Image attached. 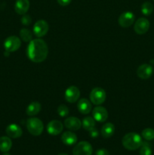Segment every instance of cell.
Masks as SVG:
<instances>
[{
	"instance_id": "6da1fadb",
	"label": "cell",
	"mask_w": 154,
	"mask_h": 155,
	"mask_svg": "<svg viewBox=\"0 0 154 155\" xmlns=\"http://www.w3.org/2000/svg\"><path fill=\"white\" fill-rule=\"evenodd\" d=\"M27 53L30 61L35 63H40L44 61L48 56V45L42 39H32L27 46Z\"/></svg>"
},
{
	"instance_id": "7a4b0ae2",
	"label": "cell",
	"mask_w": 154,
	"mask_h": 155,
	"mask_svg": "<svg viewBox=\"0 0 154 155\" xmlns=\"http://www.w3.org/2000/svg\"><path fill=\"white\" fill-rule=\"evenodd\" d=\"M122 145L129 151H134L140 148L143 141L141 136L136 133H128L122 138Z\"/></svg>"
},
{
	"instance_id": "3957f363",
	"label": "cell",
	"mask_w": 154,
	"mask_h": 155,
	"mask_svg": "<svg viewBox=\"0 0 154 155\" xmlns=\"http://www.w3.org/2000/svg\"><path fill=\"white\" fill-rule=\"evenodd\" d=\"M27 128L29 133L35 136H40L44 130L43 123L39 118H30L27 121Z\"/></svg>"
},
{
	"instance_id": "277c9868",
	"label": "cell",
	"mask_w": 154,
	"mask_h": 155,
	"mask_svg": "<svg viewBox=\"0 0 154 155\" xmlns=\"http://www.w3.org/2000/svg\"><path fill=\"white\" fill-rule=\"evenodd\" d=\"M107 94L104 89L100 87L94 88L90 93V101L95 105H100L105 101Z\"/></svg>"
},
{
	"instance_id": "5b68a950",
	"label": "cell",
	"mask_w": 154,
	"mask_h": 155,
	"mask_svg": "<svg viewBox=\"0 0 154 155\" xmlns=\"http://www.w3.org/2000/svg\"><path fill=\"white\" fill-rule=\"evenodd\" d=\"M92 152L93 148L91 145L85 141L79 142L72 150L73 155H91Z\"/></svg>"
},
{
	"instance_id": "8992f818",
	"label": "cell",
	"mask_w": 154,
	"mask_h": 155,
	"mask_svg": "<svg viewBox=\"0 0 154 155\" xmlns=\"http://www.w3.org/2000/svg\"><path fill=\"white\" fill-rule=\"evenodd\" d=\"M21 45V41L18 36H8L4 42V48L8 52H13L19 49Z\"/></svg>"
},
{
	"instance_id": "52a82bcc",
	"label": "cell",
	"mask_w": 154,
	"mask_h": 155,
	"mask_svg": "<svg viewBox=\"0 0 154 155\" xmlns=\"http://www.w3.org/2000/svg\"><path fill=\"white\" fill-rule=\"evenodd\" d=\"M48 29H49V27L47 21L44 20H39L36 21L33 25V33L37 37L40 38L47 34Z\"/></svg>"
},
{
	"instance_id": "ba28073f",
	"label": "cell",
	"mask_w": 154,
	"mask_h": 155,
	"mask_svg": "<svg viewBox=\"0 0 154 155\" xmlns=\"http://www.w3.org/2000/svg\"><path fill=\"white\" fill-rule=\"evenodd\" d=\"M134 20H135V16L132 12H125L119 16L118 23L122 27L126 28L132 25L133 23L134 22Z\"/></svg>"
},
{
	"instance_id": "9c48e42d",
	"label": "cell",
	"mask_w": 154,
	"mask_h": 155,
	"mask_svg": "<svg viewBox=\"0 0 154 155\" xmlns=\"http://www.w3.org/2000/svg\"><path fill=\"white\" fill-rule=\"evenodd\" d=\"M80 96V91L76 86H71L66 89L64 93V98L67 102L75 103Z\"/></svg>"
},
{
	"instance_id": "30bf717a",
	"label": "cell",
	"mask_w": 154,
	"mask_h": 155,
	"mask_svg": "<svg viewBox=\"0 0 154 155\" xmlns=\"http://www.w3.org/2000/svg\"><path fill=\"white\" fill-rule=\"evenodd\" d=\"M149 21L145 18H140L134 24V31L139 35H143L149 30Z\"/></svg>"
},
{
	"instance_id": "8fae6325",
	"label": "cell",
	"mask_w": 154,
	"mask_h": 155,
	"mask_svg": "<svg viewBox=\"0 0 154 155\" xmlns=\"http://www.w3.org/2000/svg\"><path fill=\"white\" fill-rule=\"evenodd\" d=\"M92 116L96 121L100 123H104L108 118V111L104 107L98 106L92 110Z\"/></svg>"
},
{
	"instance_id": "7c38bea8",
	"label": "cell",
	"mask_w": 154,
	"mask_h": 155,
	"mask_svg": "<svg viewBox=\"0 0 154 155\" xmlns=\"http://www.w3.org/2000/svg\"><path fill=\"white\" fill-rule=\"evenodd\" d=\"M153 69L150 64H143L140 65L137 70V75L139 78L142 80H147L152 76Z\"/></svg>"
},
{
	"instance_id": "4fadbf2b",
	"label": "cell",
	"mask_w": 154,
	"mask_h": 155,
	"mask_svg": "<svg viewBox=\"0 0 154 155\" xmlns=\"http://www.w3.org/2000/svg\"><path fill=\"white\" fill-rule=\"evenodd\" d=\"M63 125L60 121L54 120L48 123L47 126V131L51 136H57L63 131Z\"/></svg>"
},
{
	"instance_id": "5bb4252c",
	"label": "cell",
	"mask_w": 154,
	"mask_h": 155,
	"mask_svg": "<svg viewBox=\"0 0 154 155\" xmlns=\"http://www.w3.org/2000/svg\"><path fill=\"white\" fill-rule=\"evenodd\" d=\"M6 133L8 136V137L12 138V139H18V138H20L22 136L23 131L20 126L12 124L7 127Z\"/></svg>"
},
{
	"instance_id": "9a60e30c",
	"label": "cell",
	"mask_w": 154,
	"mask_h": 155,
	"mask_svg": "<svg viewBox=\"0 0 154 155\" xmlns=\"http://www.w3.org/2000/svg\"><path fill=\"white\" fill-rule=\"evenodd\" d=\"M64 126L69 130L75 131L81 128L82 121L79 118L75 117H70L65 120Z\"/></svg>"
},
{
	"instance_id": "2e32d148",
	"label": "cell",
	"mask_w": 154,
	"mask_h": 155,
	"mask_svg": "<svg viewBox=\"0 0 154 155\" xmlns=\"http://www.w3.org/2000/svg\"><path fill=\"white\" fill-rule=\"evenodd\" d=\"M30 8L29 0H17L14 5V10L18 15H24Z\"/></svg>"
},
{
	"instance_id": "e0dca14e",
	"label": "cell",
	"mask_w": 154,
	"mask_h": 155,
	"mask_svg": "<svg viewBox=\"0 0 154 155\" xmlns=\"http://www.w3.org/2000/svg\"><path fill=\"white\" fill-rule=\"evenodd\" d=\"M79 111L82 114H88L91 110V104L90 101L86 98H82L78 101L77 104Z\"/></svg>"
},
{
	"instance_id": "ac0fdd59",
	"label": "cell",
	"mask_w": 154,
	"mask_h": 155,
	"mask_svg": "<svg viewBox=\"0 0 154 155\" xmlns=\"http://www.w3.org/2000/svg\"><path fill=\"white\" fill-rule=\"evenodd\" d=\"M61 140L64 145H72L77 142V136L72 132L66 131L62 135Z\"/></svg>"
},
{
	"instance_id": "d6986e66",
	"label": "cell",
	"mask_w": 154,
	"mask_h": 155,
	"mask_svg": "<svg viewBox=\"0 0 154 155\" xmlns=\"http://www.w3.org/2000/svg\"><path fill=\"white\" fill-rule=\"evenodd\" d=\"M41 109H42V105H41L40 103L38 102V101H33L27 106L26 112H27V115L32 117L38 114Z\"/></svg>"
},
{
	"instance_id": "ffe728a7",
	"label": "cell",
	"mask_w": 154,
	"mask_h": 155,
	"mask_svg": "<svg viewBox=\"0 0 154 155\" xmlns=\"http://www.w3.org/2000/svg\"><path fill=\"white\" fill-rule=\"evenodd\" d=\"M115 132V127L111 123H107L101 128V135L105 139L110 138Z\"/></svg>"
},
{
	"instance_id": "44dd1931",
	"label": "cell",
	"mask_w": 154,
	"mask_h": 155,
	"mask_svg": "<svg viewBox=\"0 0 154 155\" xmlns=\"http://www.w3.org/2000/svg\"><path fill=\"white\" fill-rule=\"evenodd\" d=\"M12 146V142L10 137L2 136L0 138V151L2 152H8Z\"/></svg>"
},
{
	"instance_id": "7402d4cb",
	"label": "cell",
	"mask_w": 154,
	"mask_h": 155,
	"mask_svg": "<svg viewBox=\"0 0 154 155\" xmlns=\"http://www.w3.org/2000/svg\"><path fill=\"white\" fill-rule=\"evenodd\" d=\"M95 120L91 117H86L82 121V127L87 131H90L93 128H95Z\"/></svg>"
},
{
	"instance_id": "603a6c76",
	"label": "cell",
	"mask_w": 154,
	"mask_h": 155,
	"mask_svg": "<svg viewBox=\"0 0 154 155\" xmlns=\"http://www.w3.org/2000/svg\"><path fill=\"white\" fill-rule=\"evenodd\" d=\"M21 39L26 42H30L33 39V33L27 28L21 29L20 31Z\"/></svg>"
},
{
	"instance_id": "cb8c5ba5",
	"label": "cell",
	"mask_w": 154,
	"mask_h": 155,
	"mask_svg": "<svg viewBox=\"0 0 154 155\" xmlns=\"http://www.w3.org/2000/svg\"><path fill=\"white\" fill-rule=\"evenodd\" d=\"M153 12V5L149 2H145L141 5V12L145 16H149Z\"/></svg>"
},
{
	"instance_id": "d4e9b609",
	"label": "cell",
	"mask_w": 154,
	"mask_h": 155,
	"mask_svg": "<svg viewBox=\"0 0 154 155\" xmlns=\"http://www.w3.org/2000/svg\"><path fill=\"white\" fill-rule=\"evenodd\" d=\"M142 137L146 141H151L154 139V130L151 128H146L142 131Z\"/></svg>"
},
{
	"instance_id": "484cf974",
	"label": "cell",
	"mask_w": 154,
	"mask_h": 155,
	"mask_svg": "<svg viewBox=\"0 0 154 155\" xmlns=\"http://www.w3.org/2000/svg\"><path fill=\"white\" fill-rule=\"evenodd\" d=\"M140 155H152V148L148 142H143L140 146Z\"/></svg>"
},
{
	"instance_id": "4316f807",
	"label": "cell",
	"mask_w": 154,
	"mask_h": 155,
	"mask_svg": "<svg viewBox=\"0 0 154 155\" xmlns=\"http://www.w3.org/2000/svg\"><path fill=\"white\" fill-rule=\"evenodd\" d=\"M57 114L61 117H65L69 114V108L65 104H60L57 107Z\"/></svg>"
},
{
	"instance_id": "83f0119b",
	"label": "cell",
	"mask_w": 154,
	"mask_h": 155,
	"mask_svg": "<svg viewBox=\"0 0 154 155\" xmlns=\"http://www.w3.org/2000/svg\"><path fill=\"white\" fill-rule=\"evenodd\" d=\"M21 23H22L23 25L28 26L32 23V18L30 15H23L22 18H21Z\"/></svg>"
},
{
	"instance_id": "f1b7e54d",
	"label": "cell",
	"mask_w": 154,
	"mask_h": 155,
	"mask_svg": "<svg viewBox=\"0 0 154 155\" xmlns=\"http://www.w3.org/2000/svg\"><path fill=\"white\" fill-rule=\"evenodd\" d=\"M89 132V135H90V136L91 138H97L98 136H99V132H98V130H97V129L95 128H93L92 130H91Z\"/></svg>"
},
{
	"instance_id": "f546056e",
	"label": "cell",
	"mask_w": 154,
	"mask_h": 155,
	"mask_svg": "<svg viewBox=\"0 0 154 155\" xmlns=\"http://www.w3.org/2000/svg\"><path fill=\"white\" fill-rule=\"evenodd\" d=\"M96 155H110V153L107 151V149H104V148H101V149H98V151L95 153Z\"/></svg>"
},
{
	"instance_id": "4dcf8cb0",
	"label": "cell",
	"mask_w": 154,
	"mask_h": 155,
	"mask_svg": "<svg viewBox=\"0 0 154 155\" xmlns=\"http://www.w3.org/2000/svg\"><path fill=\"white\" fill-rule=\"evenodd\" d=\"M72 0H57V2L61 6H66L71 2Z\"/></svg>"
},
{
	"instance_id": "1f68e13d",
	"label": "cell",
	"mask_w": 154,
	"mask_h": 155,
	"mask_svg": "<svg viewBox=\"0 0 154 155\" xmlns=\"http://www.w3.org/2000/svg\"><path fill=\"white\" fill-rule=\"evenodd\" d=\"M3 155H11V154H8V153L6 152V153H5V154H3Z\"/></svg>"
},
{
	"instance_id": "d6a6232c",
	"label": "cell",
	"mask_w": 154,
	"mask_h": 155,
	"mask_svg": "<svg viewBox=\"0 0 154 155\" xmlns=\"http://www.w3.org/2000/svg\"><path fill=\"white\" fill-rule=\"evenodd\" d=\"M58 155H67L66 154H58Z\"/></svg>"
},
{
	"instance_id": "836d02e7",
	"label": "cell",
	"mask_w": 154,
	"mask_h": 155,
	"mask_svg": "<svg viewBox=\"0 0 154 155\" xmlns=\"http://www.w3.org/2000/svg\"><path fill=\"white\" fill-rule=\"evenodd\" d=\"M153 1H154V0H153Z\"/></svg>"
}]
</instances>
